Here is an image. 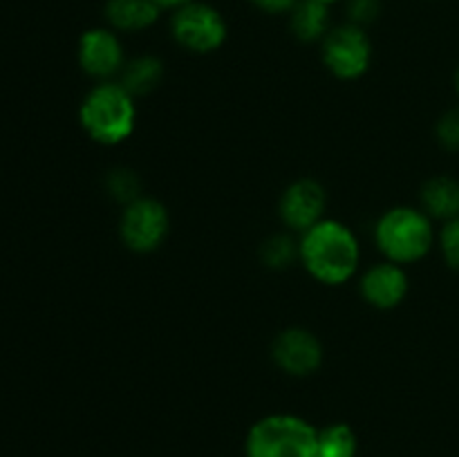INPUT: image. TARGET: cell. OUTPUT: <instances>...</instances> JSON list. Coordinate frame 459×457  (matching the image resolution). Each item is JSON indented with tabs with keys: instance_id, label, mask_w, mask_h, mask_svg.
Returning a JSON list of instances; mask_svg holds the SVG:
<instances>
[{
	"instance_id": "8992f818",
	"label": "cell",
	"mask_w": 459,
	"mask_h": 457,
	"mask_svg": "<svg viewBox=\"0 0 459 457\" xmlns=\"http://www.w3.org/2000/svg\"><path fill=\"white\" fill-rule=\"evenodd\" d=\"M372 56H375V49H372L366 27H359L354 22L332 27L321 40L323 65L341 81L361 79L370 70Z\"/></svg>"
},
{
	"instance_id": "d6986e66",
	"label": "cell",
	"mask_w": 459,
	"mask_h": 457,
	"mask_svg": "<svg viewBox=\"0 0 459 457\" xmlns=\"http://www.w3.org/2000/svg\"><path fill=\"white\" fill-rule=\"evenodd\" d=\"M381 0H345V12H348V22L359 27H368L379 18Z\"/></svg>"
},
{
	"instance_id": "3957f363",
	"label": "cell",
	"mask_w": 459,
	"mask_h": 457,
	"mask_svg": "<svg viewBox=\"0 0 459 457\" xmlns=\"http://www.w3.org/2000/svg\"><path fill=\"white\" fill-rule=\"evenodd\" d=\"M375 242L390 263L402 267L420 263L435 245L433 220L417 206H393L377 220Z\"/></svg>"
},
{
	"instance_id": "cb8c5ba5",
	"label": "cell",
	"mask_w": 459,
	"mask_h": 457,
	"mask_svg": "<svg viewBox=\"0 0 459 457\" xmlns=\"http://www.w3.org/2000/svg\"><path fill=\"white\" fill-rule=\"evenodd\" d=\"M318 3H325V4H330V7H332V4L341 3V0H318Z\"/></svg>"
},
{
	"instance_id": "9c48e42d",
	"label": "cell",
	"mask_w": 459,
	"mask_h": 457,
	"mask_svg": "<svg viewBox=\"0 0 459 457\" xmlns=\"http://www.w3.org/2000/svg\"><path fill=\"white\" fill-rule=\"evenodd\" d=\"M327 193L321 182L303 177L291 182L278 202V215L290 231L305 233L325 218Z\"/></svg>"
},
{
	"instance_id": "5bb4252c",
	"label": "cell",
	"mask_w": 459,
	"mask_h": 457,
	"mask_svg": "<svg viewBox=\"0 0 459 457\" xmlns=\"http://www.w3.org/2000/svg\"><path fill=\"white\" fill-rule=\"evenodd\" d=\"M421 209L430 220H455L459 218V182L446 175L429 179L421 188Z\"/></svg>"
},
{
	"instance_id": "30bf717a",
	"label": "cell",
	"mask_w": 459,
	"mask_h": 457,
	"mask_svg": "<svg viewBox=\"0 0 459 457\" xmlns=\"http://www.w3.org/2000/svg\"><path fill=\"white\" fill-rule=\"evenodd\" d=\"M272 358L290 376H309L321 367L323 343L305 327H287L273 339Z\"/></svg>"
},
{
	"instance_id": "e0dca14e",
	"label": "cell",
	"mask_w": 459,
	"mask_h": 457,
	"mask_svg": "<svg viewBox=\"0 0 459 457\" xmlns=\"http://www.w3.org/2000/svg\"><path fill=\"white\" fill-rule=\"evenodd\" d=\"M263 255V263L272 269H285L290 267L294 260H299V242L291 240V236L285 233H278L272 236L260 249Z\"/></svg>"
},
{
	"instance_id": "6da1fadb",
	"label": "cell",
	"mask_w": 459,
	"mask_h": 457,
	"mask_svg": "<svg viewBox=\"0 0 459 457\" xmlns=\"http://www.w3.org/2000/svg\"><path fill=\"white\" fill-rule=\"evenodd\" d=\"M299 260L316 282L339 287L352 280L361 264V245L348 224L323 218L299 240Z\"/></svg>"
},
{
	"instance_id": "44dd1931",
	"label": "cell",
	"mask_w": 459,
	"mask_h": 457,
	"mask_svg": "<svg viewBox=\"0 0 459 457\" xmlns=\"http://www.w3.org/2000/svg\"><path fill=\"white\" fill-rule=\"evenodd\" d=\"M437 139L448 151H459V110H451L439 119Z\"/></svg>"
},
{
	"instance_id": "ffe728a7",
	"label": "cell",
	"mask_w": 459,
	"mask_h": 457,
	"mask_svg": "<svg viewBox=\"0 0 459 457\" xmlns=\"http://www.w3.org/2000/svg\"><path fill=\"white\" fill-rule=\"evenodd\" d=\"M439 246H442V255L448 267L459 272V218L448 220L444 224V228L439 231Z\"/></svg>"
},
{
	"instance_id": "ba28073f",
	"label": "cell",
	"mask_w": 459,
	"mask_h": 457,
	"mask_svg": "<svg viewBox=\"0 0 459 457\" xmlns=\"http://www.w3.org/2000/svg\"><path fill=\"white\" fill-rule=\"evenodd\" d=\"M76 58L83 74L97 81H112L126 65L124 43L112 27H90L81 34Z\"/></svg>"
},
{
	"instance_id": "8fae6325",
	"label": "cell",
	"mask_w": 459,
	"mask_h": 457,
	"mask_svg": "<svg viewBox=\"0 0 459 457\" xmlns=\"http://www.w3.org/2000/svg\"><path fill=\"white\" fill-rule=\"evenodd\" d=\"M359 289H361L363 300L370 307L388 312V309L399 307L406 300L408 291H411V278L402 264L384 260V263L372 264L368 272H363Z\"/></svg>"
},
{
	"instance_id": "277c9868",
	"label": "cell",
	"mask_w": 459,
	"mask_h": 457,
	"mask_svg": "<svg viewBox=\"0 0 459 457\" xmlns=\"http://www.w3.org/2000/svg\"><path fill=\"white\" fill-rule=\"evenodd\" d=\"M318 428L290 412L264 415L249 428L247 457H316Z\"/></svg>"
},
{
	"instance_id": "2e32d148",
	"label": "cell",
	"mask_w": 459,
	"mask_h": 457,
	"mask_svg": "<svg viewBox=\"0 0 459 457\" xmlns=\"http://www.w3.org/2000/svg\"><path fill=\"white\" fill-rule=\"evenodd\" d=\"M359 437L352 426L336 421L318 430L316 457H357Z\"/></svg>"
},
{
	"instance_id": "52a82bcc",
	"label": "cell",
	"mask_w": 459,
	"mask_h": 457,
	"mask_svg": "<svg viewBox=\"0 0 459 457\" xmlns=\"http://www.w3.org/2000/svg\"><path fill=\"white\" fill-rule=\"evenodd\" d=\"M170 231L169 209L155 197L142 195L124 206L119 220L121 242L133 254H152L164 245Z\"/></svg>"
},
{
	"instance_id": "5b68a950",
	"label": "cell",
	"mask_w": 459,
	"mask_h": 457,
	"mask_svg": "<svg viewBox=\"0 0 459 457\" xmlns=\"http://www.w3.org/2000/svg\"><path fill=\"white\" fill-rule=\"evenodd\" d=\"M170 36L186 52L213 54L227 43L229 25L218 7L193 0L170 13Z\"/></svg>"
},
{
	"instance_id": "d4e9b609",
	"label": "cell",
	"mask_w": 459,
	"mask_h": 457,
	"mask_svg": "<svg viewBox=\"0 0 459 457\" xmlns=\"http://www.w3.org/2000/svg\"><path fill=\"white\" fill-rule=\"evenodd\" d=\"M455 88H457V94H459V67H457V74H455Z\"/></svg>"
},
{
	"instance_id": "7c38bea8",
	"label": "cell",
	"mask_w": 459,
	"mask_h": 457,
	"mask_svg": "<svg viewBox=\"0 0 459 457\" xmlns=\"http://www.w3.org/2000/svg\"><path fill=\"white\" fill-rule=\"evenodd\" d=\"M161 9L152 0H108L103 7L108 27L119 34H137L151 30L160 21Z\"/></svg>"
},
{
	"instance_id": "7402d4cb",
	"label": "cell",
	"mask_w": 459,
	"mask_h": 457,
	"mask_svg": "<svg viewBox=\"0 0 459 457\" xmlns=\"http://www.w3.org/2000/svg\"><path fill=\"white\" fill-rule=\"evenodd\" d=\"M249 4L269 16H281V13H290L299 4V0H249Z\"/></svg>"
},
{
	"instance_id": "ac0fdd59",
	"label": "cell",
	"mask_w": 459,
	"mask_h": 457,
	"mask_svg": "<svg viewBox=\"0 0 459 457\" xmlns=\"http://www.w3.org/2000/svg\"><path fill=\"white\" fill-rule=\"evenodd\" d=\"M108 191L121 204H130L133 200L142 197V182H139L137 175L128 168H117L112 170L110 177H108Z\"/></svg>"
},
{
	"instance_id": "9a60e30c",
	"label": "cell",
	"mask_w": 459,
	"mask_h": 457,
	"mask_svg": "<svg viewBox=\"0 0 459 457\" xmlns=\"http://www.w3.org/2000/svg\"><path fill=\"white\" fill-rule=\"evenodd\" d=\"M161 76H164V63L157 56H137L133 61H126L124 70L119 74V83L137 97H146L152 90H157V85L161 83Z\"/></svg>"
},
{
	"instance_id": "4fadbf2b",
	"label": "cell",
	"mask_w": 459,
	"mask_h": 457,
	"mask_svg": "<svg viewBox=\"0 0 459 457\" xmlns=\"http://www.w3.org/2000/svg\"><path fill=\"white\" fill-rule=\"evenodd\" d=\"M290 30L300 43H321L332 30L330 4L318 0H299L290 12Z\"/></svg>"
},
{
	"instance_id": "7a4b0ae2",
	"label": "cell",
	"mask_w": 459,
	"mask_h": 457,
	"mask_svg": "<svg viewBox=\"0 0 459 457\" xmlns=\"http://www.w3.org/2000/svg\"><path fill=\"white\" fill-rule=\"evenodd\" d=\"M83 133L99 146H119L137 125V99L119 81H99L79 108Z\"/></svg>"
},
{
	"instance_id": "603a6c76",
	"label": "cell",
	"mask_w": 459,
	"mask_h": 457,
	"mask_svg": "<svg viewBox=\"0 0 459 457\" xmlns=\"http://www.w3.org/2000/svg\"><path fill=\"white\" fill-rule=\"evenodd\" d=\"M152 3H155L157 7L161 9V12H164V9H169V12H175V9L184 7V4L193 3V0H152Z\"/></svg>"
}]
</instances>
